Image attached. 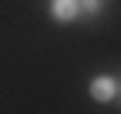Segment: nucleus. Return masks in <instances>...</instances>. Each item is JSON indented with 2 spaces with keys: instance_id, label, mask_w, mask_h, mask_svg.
<instances>
[{
  "instance_id": "nucleus-1",
  "label": "nucleus",
  "mask_w": 121,
  "mask_h": 114,
  "mask_svg": "<svg viewBox=\"0 0 121 114\" xmlns=\"http://www.w3.org/2000/svg\"><path fill=\"white\" fill-rule=\"evenodd\" d=\"M118 91H121L118 77L101 74V77H94V81H91V97H94V101H114V97H118Z\"/></svg>"
},
{
  "instance_id": "nucleus-2",
  "label": "nucleus",
  "mask_w": 121,
  "mask_h": 114,
  "mask_svg": "<svg viewBox=\"0 0 121 114\" xmlns=\"http://www.w3.org/2000/svg\"><path fill=\"white\" fill-rule=\"evenodd\" d=\"M78 13H81V0H54L51 4V17L57 24H71Z\"/></svg>"
},
{
  "instance_id": "nucleus-3",
  "label": "nucleus",
  "mask_w": 121,
  "mask_h": 114,
  "mask_svg": "<svg viewBox=\"0 0 121 114\" xmlns=\"http://www.w3.org/2000/svg\"><path fill=\"white\" fill-rule=\"evenodd\" d=\"M84 10H87V13H98V10H101V0H84Z\"/></svg>"
}]
</instances>
